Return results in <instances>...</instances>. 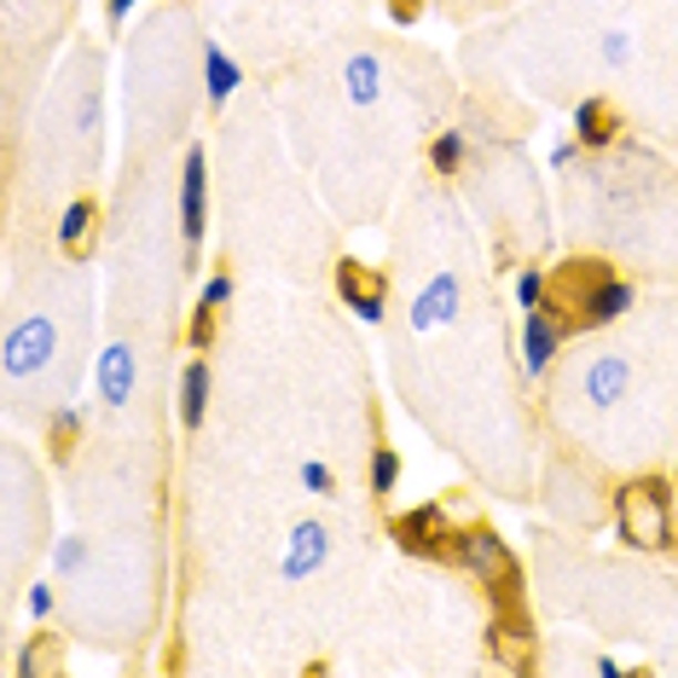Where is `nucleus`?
<instances>
[{"label": "nucleus", "instance_id": "f257e3e1", "mask_svg": "<svg viewBox=\"0 0 678 678\" xmlns=\"http://www.w3.org/2000/svg\"><path fill=\"white\" fill-rule=\"evenodd\" d=\"M620 534L644 545V551H661L672 540V527H667V499L656 487H633L620 499Z\"/></svg>", "mask_w": 678, "mask_h": 678}, {"label": "nucleus", "instance_id": "f03ea898", "mask_svg": "<svg viewBox=\"0 0 678 678\" xmlns=\"http://www.w3.org/2000/svg\"><path fill=\"white\" fill-rule=\"evenodd\" d=\"M557 337H563V325L551 319L545 308L527 314V371H545L551 366V355H557Z\"/></svg>", "mask_w": 678, "mask_h": 678}, {"label": "nucleus", "instance_id": "7ed1b4c3", "mask_svg": "<svg viewBox=\"0 0 678 678\" xmlns=\"http://www.w3.org/2000/svg\"><path fill=\"white\" fill-rule=\"evenodd\" d=\"M181 197H186V238L204 233V157H186V181H181Z\"/></svg>", "mask_w": 678, "mask_h": 678}, {"label": "nucleus", "instance_id": "20e7f679", "mask_svg": "<svg viewBox=\"0 0 678 678\" xmlns=\"http://www.w3.org/2000/svg\"><path fill=\"white\" fill-rule=\"evenodd\" d=\"M204 394H209V371H204V360H192L186 366V423L204 418Z\"/></svg>", "mask_w": 678, "mask_h": 678}, {"label": "nucleus", "instance_id": "39448f33", "mask_svg": "<svg viewBox=\"0 0 678 678\" xmlns=\"http://www.w3.org/2000/svg\"><path fill=\"white\" fill-rule=\"evenodd\" d=\"M233 88H238V64L226 59L220 47H209V93H215V99H226Z\"/></svg>", "mask_w": 678, "mask_h": 678}, {"label": "nucleus", "instance_id": "423d86ee", "mask_svg": "<svg viewBox=\"0 0 678 678\" xmlns=\"http://www.w3.org/2000/svg\"><path fill=\"white\" fill-rule=\"evenodd\" d=\"M371 482H377V493H389V487H394V452H377V464H371Z\"/></svg>", "mask_w": 678, "mask_h": 678}, {"label": "nucleus", "instance_id": "0eeeda50", "mask_svg": "<svg viewBox=\"0 0 678 678\" xmlns=\"http://www.w3.org/2000/svg\"><path fill=\"white\" fill-rule=\"evenodd\" d=\"M394 18L407 23V18H418V0H394Z\"/></svg>", "mask_w": 678, "mask_h": 678}]
</instances>
